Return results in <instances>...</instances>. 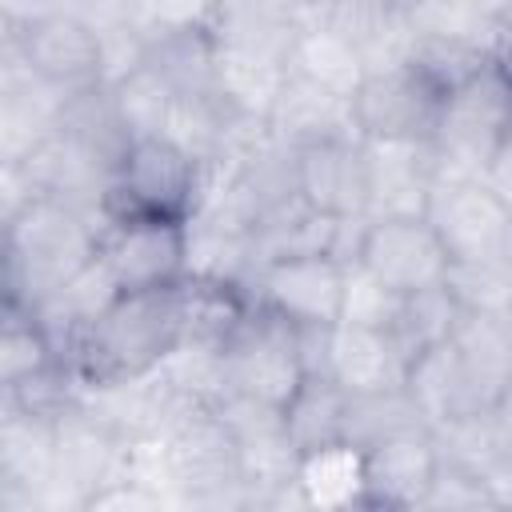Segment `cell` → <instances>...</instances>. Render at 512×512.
<instances>
[{
	"label": "cell",
	"mask_w": 512,
	"mask_h": 512,
	"mask_svg": "<svg viewBox=\"0 0 512 512\" xmlns=\"http://www.w3.org/2000/svg\"><path fill=\"white\" fill-rule=\"evenodd\" d=\"M56 132H64L84 156H92L108 176H116V168L124 164L132 136L124 132L112 92L108 84H88V88H72L60 104V120Z\"/></svg>",
	"instance_id": "18"
},
{
	"label": "cell",
	"mask_w": 512,
	"mask_h": 512,
	"mask_svg": "<svg viewBox=\"0 0 512 512\" xmlns=\"http://www.w3.org/2000/svg\"><path fill=\"white\" fill-rule=\"evenodd\" d=\"M504 324H508V332H512V304H508V312H504Z\"/></svg>",
	"instance_id": "41"
},
{
	"label": "cell",
	"mask_w": 512,
	"mask_h": 512,
	"mask_svg": "<svg viewBox=\"0 0 512 512\" xmlns=\"http://www.w3.org/2000/svg\"><path fill=\"white\" fill-rule=\"evenodd\" d=\"M116 116L124 124V132L132 140H148V136H164L172 104H176V88L160 76V68L140 64L136 72H128L124 80L108 84Z\"/></svg>",
	"instance_id": "27"
},
{
	"label": "cell",
	"mask_w": 512,
	"mask_h": 512,
	"mask_svg": "<svg viewBox=\"0 0 512 512\" xmlns=\"http://www.w3.org/2000/svg\"><path fill=\"white\" fill-rule=\"evenodd\" d=\"M300 488L308 508L364 504V452L352 444H332L300 456Z\"/></svg>",
	"instance_id": "26"
},
{
	"label": "cell",
	"mask_w": 512,
	"mask_h": 512,
	"mask_svg": "<svg viewBox=\"0 0 512 512\" xmlns=\"http://www.w3.org/2000/svg\"><path fill=\"white\" fill-rule=\"evenodd\" d=\"M432 440H436L440 464L472 472V476H484V480H492L500 468L512 464V436H508V428H504L496 408L492 412L452 416V420L432 428Z\"/></svg>",
	"instance_id": "19"
},
{
	"label": "cell",
	"mask_w": 512,
	"mask_h": 512,
	"mask_svg": "<svg viewBox=\"0 0 512 512\" xmlns=\"http://www.w3.org/2000/svg\"><path fill=\"white\" fill-rule=\"evenodd\" d=\"M356 264L368 268L388 288H396L400 296H408L428 284H440L448 276L452 256L444 252L436 228L424 216H392L368 224Z\"/></svg>",
	"instance_id": "12"
},
{
	"label": "cell",
	"mask_w": 512,
	"mask_h": 512,
	"mask_svg": "<svg viewBox=\"0 0 512 512\" xmlns=\"http://www.w3.org/2000/svg\"><path fill=\"white\" fill-rule=\"evenodd\" d=\"M216 32L212 28H196V32H172L164 40L152 44L148 64L160 68V76L188 96H216Z\"/></svg>",
	"instance_id": "24"
},
{
	"label": "cell",
	"mask_w": 512,
	"mask_h": 512,
	"mask_svg": "<svg viewBox=\"0 0 512 512\" xmlns=\"http://www.w3.org/2000/svg\"><path fill=\"white\" fill-rule=\"evenodd\" d=\"M480 180L492 188V196H496V200L504 204V212L512 216V140H504V144L492 152V160L484 164Z\"/></svg>",
	"instance_id": "36"
},
{
	"label": "cell",
	"mask_w": 512,
	"mask_h": 512,
	"mask_svg": "<svg viewBox=\"0 0 512 512\" xmlns=\"http://www.w3.org/2000/svg\"><path fill=\"white\" fill-rule=\"evenodd\" d=\"M124 456V436L92 416L80 400L56 416L52 444V484L44 492V512H84L92 492L104 488Z\"/></svg>",
	"instance_id": "5"
},
{
	"label": "cell",
	"mask_w": 512,
	"mask_h": 512,
	"mask_svg": "<svg viewBox=\"0 0 512 512\" xmlns=\"http://www.w3.org/2000/svg\"><path fill=\"white\" fill-rule=\"evenodd\" d=\"M184 256H188L184 220L136 216V220H112L100 232V260L116 276L120 292H152L180 284Z\"/></svg>",
	"instance_id": "8"
},
{
	"label": "cell",
	"mask_w": 512,
	"mask_h": 512,
	"mask_svg": "<svg viewBox=\"0 0 512 512\" xmlns=\"http://www.w3.org/2000/svg\"><path fill=\"white\" fill-rule=\"evenodd\" d=\"M444 284L460 300L464 312H488L504 316L512 304V264L504 256L488 260H452Z\"/></svg>",
	"instance_id": "31"
},
{
	"label": "cell",
	"mask_w": 512,
	"mask_h": 512,
	"mask_svg": "<svg viewBox=\"0 0 512 512\" xmlns=\"http://www.w3.org/2000/svg\"><path fill=\"white\" fill-rule=\"evenodd\" d=\"M52 8H56V0H4V20L8 24H28V20H36Z\"/></svg>",
	"instance_id": "37"
},
{
	"label": "cell",
	"mask_w": 512,
	"mask_h": 512,
	"mask_svg": "<svg viewBox=\"0 0 512 512\" xmlns=\"http://www.w3.org/2000/svg\"><path fill=\"white\" fill-rule=\"evenodd\" d=\"M224 372H228V392H244L284 408L304 380L292 324L252 300V316L224 344Z\"/></svg>",
	"instance_id": "6"
},
{
	"label": "cell",
	"mask_w": 512,
	"mask_h": 512,
	"mask_svg": "<svg viewBox=\"0 0 512 512\" xmlns=\"http://www.w3.org/2000/svg\"><path fill=\"white\" fill-rule=\"evenodd\" d=\"M4 36L16 40L24 60L64 92L104 84L100 80V28H92L88 20L64 8H52L28 24L4 20Z\"/></svg>",
	"instance_id": "11"
},
{
	"label": "cell",
	"mask_w": 512,
	"mask_h": 512,
	"mask_svg": "<svg viewBox=\"0 0 512 512\" xmlns=\"http://www.w3.org/2000/svg\"><path fill=\"white\" fill-rule=\"evenodd\" d=\"M176 344H180L176 284L152 292H120L116 304L76 336L64 364L80 376V384H116L152 372Z\"/></svg>",
	"instance_id": "2"
},
{
	"label": "cell",
	"mask_w": 512,
	"mask_h": 512,
	"mask_svg": "<svg viewBox=\"0 0 512 512\" xmlns=\"http://www.w3.org/2000/svg\"><path fill=\"white\" fill-rule=\"evenodd\" d=\"M164 136L176 148H184L192 160H200V164L224 160L228 104L220 96H188V92H176V104H172V116H168Z\"/></svg>",
	"instance_id": "28"
},
{
	"label": "cell",
	"mask_w": 512,
	"mask_h": 512,
	"mask_svg": "<svg viewBox=\"0 0 512 512\" xmlns=\"http://www.w3.org/2000/svg\"><path fill=\"white\" fill-rule=\"evenodd\" d=\"M216 16H220L216 0H136L128 20L136 24V32L148 40V52H152V44L172 32L216 28Z\"/></svg>",
	"instance_id": "33"
},
{
	"label": "cell",
	"mask_w": 512,
	"mask_h": 512,
	"mask_svg": "<svg viewBox=\"0 0 512 512\" xmlns=\"http://www.w3.org/2000/svg\"><path fill=\"white\" fill-rule=\"evenodd\" d=\"M496 56L480 44H468V40H452V36H424L416 32L412 36V48H408V64L432 84L440 88L444 96L456 92L460 84H468L472 76H480Z\"/></svg>",
	"instance_id": "29"
},
{
	"label": "cell",
	"mask_w": 512,
	"mask_h": 512,
	"mask_svg": "<svg viewBox=\"0 0 512 512\" xmlns=\"http://www.w3.org/2000/svg\"><path fill=\"white\" fill-rule=\"evenodd\" d=\"M100 256V224L56 196L4 220V304L32 308Z\"/></svg>",
	"instance_id": "1"
},
{
	"label": "cell",
	"mask_w": 512,
	"mask_h": 512,
	"mask_svg": "<svg viewBox=\"0 0 512 512\" xmlns=\"http://www.w3.org/2000/svg\"><path fill=\"white\" fill-rule=\"evenodd\" d=\"M56 348L48 340V332L36 324L32 308H16L4 304V332H0V384H20L36 372H44L48 364H56Z\"/></svg>",
	"instance_id": "30"
},
{
	"label": "cell",
	"mask_w": 512,
	"mask_h": 512,
	"mask_svg": "<svg viewBox=\"0 0 512 512\" xmlns=\"http://www.w3.org/2000/svg\"><path fill=\"white\" fill-rule=\"evenodd\" d=\"M300 192L316 212L368 216V152L364 136L300 148Z\"/></svg>",
	"instance_id": "15"
},
{
	"label": "cell",
	"mask_w": 512,
	"mask_h": 512,
	"mask_svg": "<svg viewBox=\"0 0 512 512\" xmlns=\"http://www.w3.org/2000/svg\"><path fill=\"white\" fill-rule=\"evenodd\" d=\"M508 108H512V80L492 60L480 76L460 84L444 96L432 144L436 180H468L480 176L492 152L508 140Z\"/></svg>",
	"instance_id": "3"
},
{
	"label": "cell",
	"mask_w": 512,
	"mask_h": 512,
	"mask_svg": "<svg viewBox=\"0 0 512 512\" xmlns=\"http://www.w3.org/2000/svg\"><path fill=\"white\" fill-rule=\"evenodd\" d=\"M328 376L348 392H388L404 388L408 376V356L392 340V332L376 328H356V324H336L332 328V364Z\"/></svg>",
	"instance_id": "17"
},
{
	"label": "cell",
	"mask_w": 512,
	"mask_h": 512,
	"mask_svg": "<svg viewBox=\"0 0 512 512\" xmlns=\"http://www.w3.org/2000/svg\"><path fill=\"white\" fill-rule=\"evenodd\" d=\"M440 108L444 92L432 88L408 60L372 68L352 96V116L364 140H428Z\"/></svg>",
	"instance_id": "7"
},
{
	"label": "cell",
	"mask_w": 512,
	"mask_h": 512,
	"mask_svg": "<svg viewBox=\"0 0 512 512\" xmlns=\"http://www.w3.org/2000/svg\"><path fill=\"white\" fill-rule=\"evenodd\" d=\"M508 140H512V108H508Z\"/></svg>",
	"instance_id": "42"
},
{
	"label": "cell",
	"mask_w": 512,
	"mask_h": 512,
	"mask_svg": "<svg viewBox=\"0 0 512 512\" xmlns=\"http://www.w3.org/2000/svg\"><path fill=\"white\" fill-rule=\"evenodd\" d=\"M204 164L176 148L168 136L132 140L124 164L104 188V220H136V216H164L188 220L200 196Z\"/></svg>",
	"instance_id": "4"
},
{
	"label": "cell",
	"mask_w": 512,
	"mask_h": 512,
	"mask_svg": "<svg viewBox=\"0 0 512 512\" xmlns=\"http://www.w3.org/2000/svg\"><path fill=\"white\" fill-rule=\"evenodd\" d=\"M348 392L332 376H304L292 400L284 404V432L300 456L344 444Z\"/></svg>",
	"instance_id": "20"
},
{
	"label": "cell",
	"mask_w": 512,
	"mask_h": 512,
	"mask_svg": "<svg viewBox=\"0 0 512 512\" xmlns=\"http://www.w3.org/2000/svg\"><path fill=\"white\" fill-rule=\"evenodd\" d=\"M268 128L276 140H284L288 148H312L324 140H344V136H360L356 116H352V100L340 92H328L296 72L284 76V88L272 104Z\"/></svg>",
	"instance_id": "16"
},
{
	"label": "cell",
	"mask_w": 512,
	"mask_h": 512,
	"mask_svg": "<svg viewBox=\"0 0 512 512\" xmlns=\"http://www.w3.org/2000/svg\"><path fill=\"white\" fill-rule=\"evenodd\" d=\"M348 268L332 256H288L252 268L248 296L288 324H340Z\"/></svg>",
	"instance_id": "9"
},
{
	"label": "cell",
	"mask_w": 512,
	"mask_h": 512,
	"mask_svg": "<svg viewBox=\"0 0 512 512\" xmlns=\"http://www.w3.org/2000/svg\"><path fill=\"white\" fill-rule=\"evenodd\" d=\"M484 12H488V20H496V24H504L508 16H512V0H476Z\"/></svg>",
	"instance_id": "39"
},
{
	"label": "cell",
	"mask_w": 512,
	"mask_h": 512,
	"mask_svg": "<svg viewBox=\"0 0 512 512\" xmlns=\"http://www.w3.org/2000/svg\"><path fill=\"white\" fill-rule=\"evenodd\" d=\"M420 508H448V512H456V508H500V504H496V496H492L484 476H472V472L440 464L432 484H428V492H424V500H420Z\"/></svg>",
	"instance_id": "34"
},
{
	"label": "cell",
	"mask_w": 512,
	"mask_h": 512,
	"mask_svg": "<svg viewBox=\"0 0 512 512\" xmlns=\"http://www.w3.org/2000/svg\"><path fill=\"white\" fill-rule=\"evenodd\" d=\"M424 220L436 228L444 252L452 260H488L500 256L512 236V216L492 196L480 176L468 180H436Z\"/></svg>",
	"instance_id": "10"
},
{
	"label": "cell",
	"mask_w": 512,
	"mask_h": 512,
	"mask_svg": "<svg viewBox=\"0 0 512 512\" xmlns=\"http://www.w3.org/2000/svg\"><path fill=\"white\" fill-rule=\"evenodd\" d=\"M392 4H396V8H404V12H408V8H412V4H416V0H392Z\"/></svg>",
	"instance_id": "40"
},
{
	"label": "cell",
	"mask_w": 512,
	"mask_h": 512,
	"mask_svg": "<svg viewBox=\"0 0 512 512\" xmlns=\"http://www.w3.org/2000/svg\"><path fill=\"white\" fill-rule=\"evenodd\" d=\"M220 44V40H216ZM288 64L272 60V56H256V52H240V48H224L216 56V96L248 116H272V104L284 88Z\"/></svg>",
	"instance_id": "22"
},
{
	"label": "cell",
	"mask_w": 512,
	"mask_h": 512,
	"mask_svg": "<svg viewBox=\"0 0 512 512\" xmlns=\"http://www.w3.org/2000/svg\"><path fill=\"white\" fill-rule=\"evenodd\" d=\"M288 72L352 100L368 76V64H364L360 48L352 40H344L340 32H332L324 24H308L288 52Z\"/></svg>",
	"instance_id": "21"
},
{
	"label": "cell",
	"mask_w": 512,
	"mask_h": 512,
	"mask_svg": "<svg viewBox=\"0 0 512 512\" xmlns=\"http://www.w3.org/2000/svg\"><path fill=\"white\" fill-rule=\"evenodd\" d=\"M140 64H148V40L136 32L132 20H120V24L100 28V80L104 84L124 80Z\"/></svg>",
	"instance_id": "35"
},
{
	"label": "cell",
	"mask_w": 512,
	"mask_h": 512,
	"mask_svg": "<svg viewBox=\"0 0 512 512\" xmlns=\"http://www.w3.org/2000/svg\"><path fill=\"white\" fill-rule=\"evenodd\" d=\"M496 64H500V72L512 80V16L500 24V44H496Z\"/></svg>",
	"instance_id": "38"
},
{
	"label": "cell",
	"mask_w": 512,
	"mask_h": 512,
	"mask_svg": "<svg viewBox=\"0 0 512 512\" xmlns=\"http://www.w3.org/2000/svg\"><path fill=\"white\" fill-rule=\"evenodd\" d=\"M416 428H432L424 420V412L416 408V400L408 396V388H388V392H360L348 396V416H344V444L368 452L388 436L400 432H416Z\"/></svg>",
	"instance_id": "23"
},
{
	"label": "cell",
	"mask_w": 512,
	"mask_h": 512,
	"mask_svg": "<svg viewBox=\"0 0 512 512\" xmlns=\"http://www.w3.org/2000/svg\"><path fill=\"white\" fill-rule=\"evenodd\" d=\"M460 316H464V308H460V300L452 296V288H448L444 280H440V284H428V288L404 296V308H400V320H396V328H392V340L400 344V352H404L408 364H412L420 352H428V348L452 340Z\"/></svg>",
	"instance_id": "25"
},
{
	"label": "cell",
	"mask_w": 512,
	"mask_h": 512,
	"mask_svg": "<svg viewBox=\"0 0 512 512\" xmlns=\"http://www.w3.org/2000/svg\"><path fill=\"white\" fill-rule=\"evenodd\" d=\"M436 468H440V452L432 428L388 436L364 452V504L420 508Z\"/></svg>",
	"instance_id": "14"
},
{
	"label": "cell",
	"mask_w": 512,
	"mask_h": 512,
	"mask_svg": "<svg viewBox=\"0 0 512 512\" xmlns=\"http://www.w3.org/2000/svg\"><path fill=\"white\" fill-rule=\"evenodd\" d=\"M404 296L396 288H388L384 280H376L368 268L352 264L344 276V304H340V324H356V328H376V332H392L400 320Z\"/></svg>",
	"instance_id": "32"
},
{
	"label": "cell",
	"mask_w": 512,
	"mask_h": 512,
	"mask_svg": "<svg viewBox=\"0 0 512 512\" xmlns=\"http://www.w3.org/2000/svg\"><path fill=\"white\" fill-rule=\"evenodd\" d=\"M368 152V216L392 220V216H424L432 188H436V164L428 140H364Z\"/></svg>",
	"instance_id": "13"
}]
</instances>
